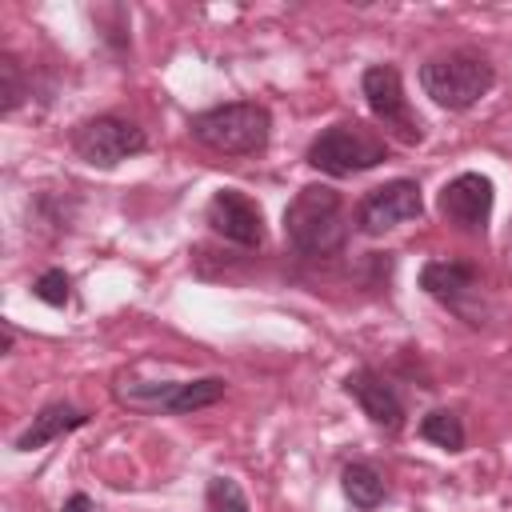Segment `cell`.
Here are the masks:
<instances>
[{"label": "cell", "instance_id": "1", "mask_svg": "<svg viewBox=\"0 0 512 512\" xmlns=\"http://www.w3.org/2000/svg\"><path fill=\"white\" fill-rule=\"evenodd\" d=\"M284 236L308 260H320V256L340 252L344 240H348V216H344L340 192L328 188V184L300 188L288 200V208H284Z\"/></svg>", "mask_w": 512, "mask_h": 512}, {"label": "cell", "instance_id": "2", "mask_svg": "<svg viewBox=\"0 0 512 512\" xmlns=\"http://www.w3.org/2000/svg\"><path fill=\"white\" fill-rule=\"evenodd\" d=\"M192 136L220 156H256L272 136V116L256 100H232L192 116Z\"/></svg>", "mask_w": 512, "mask_h": 512}, {"label": "cell", "instance_id": "3", "mask_svg": "<svg viewBox=\"0 0 512 512\" xmlns=\"http://www.w3.org/2000/svg\"><path fill=\"white\" fill-rule=\"evenodd\" d=\"M492 80H496L492 64H488L480 52H468V48L432 56V60L420 68V84H424V92H428L440 108H448V112H464V108H472L480 96H488Z\"/></svg>", "mask_w": 512, "mask_h": 512}, {"label": "cell", "instance_id": "4", "mask_svg": "<svg viewBox=\"0 0 512 512\" xmlns=\"http://www.w3.org/2000/svg\"><path fill=\"white\" fill-rule=\"evenodd\" d=\"M380 160H388L384 136H376L372 128H364L356 120L324 128L308 148V164L324 176H356V172L376 168Z\"/></svg>", "mask_w": 512, "mask_h": 512}, {"label": "cell", "instance_id": "5", "mask_svg": "<svg viewBox=\"0 0 512 512\" xmlns=\"http://www.w3.org/2000/svg\"><path fill=\"white\" fill-rule=\"evenodd\" d=\"M224 396V380L220 376H200V380H136V376H120L116 380V400L128 408H144V412H196L208 408Z\"/></svg>", "mask_w": 512, "mask_h": 512}, {"label": "cell", "instance_id": "6", "mask_svg": "<svg viewBox=\"0 0 512 512\" xmlns=\"http://www.w3.org/2000/svg\"><path fill=\"white\" fill-rule=\"evenodd\" d=\"M72 148L84 164H96V168H112L136 152L148 148V136L140 124L124 120V116H92L76 128L72 136Z\"/></svg>", "mask_w": 512, "mask_h": 512}, {"label": "cell", "instance_id": "7", "mask_svg": "<svg viewBox=\"0 0 512 512\" xmlns=\"http://www.w3.org/2000/svg\"><path fill=\"white\" fill-rule=\"evenodd\" d=\"M360 88H364V100H368L372 116H376L392 136H400L404 144H420L424 128H420L416 112L408 108V96H404L400 72H396L392 64H372V68L364 72Z\"/></svg>", "mask_w": 512, "mask_h": 512}, {"label": "cell", "instance_id": "8", "mask_svg": "<svg viewBox=\"0 0 512 512\" xmlns=\"http://www.w3.org/2000/svg\"><path fill=\"white\" fill-rule=\"evenodd\" d=\"M420 212H424L420 184H416V180H388V184L372 188V192L360 200L356 224H360V232L380 236V232H388V228H396V224L416 220Z\"/></svg>", "mask_w": 512, "mask_h": 512}, {"label": "cell", "instance_id": "9", "mask_svg": "<svg viewBox=\"0 0 512 512\" xmlns=\"http://www.w3.org/2000/svg\"><path fill=\"white\" fill-rule=\"evenodd\" d=\"M492 180L480 172H460L456 180H448L440 188V216L464 232H484L488 216H492Z\"/></svg>", "mask_w": 512, "mask_h": 512}, {"label": "cell", "instance_id": "10", "mask_svg": "<svg viewBox=\"0 0 512 512\" xmlns=\"http://www.w3.org/2000/svg\"><path fill=\"white\" fill-rule=\"evenodd\" d=\"M204 216H208L212 232L224 236V240H232V244L256 248V244L264 240V216H260V208H256L240 188H220V192L208 200Z\"/></svg>", "mask_w": 512, "mask_h": 512}, {"label": "cell", "instance_id": "11", "mask_svg": "<svg viewBox=\"0 0 512 512\" xmlns=\"http://www.w3.org/2000/svg\"><path fill=\"white\" fill-rule=\"evenodd\" d=\"M344 392L364 408V416H368L372 424H380V428H388V432H396V428L404 424V404H400L396 388H392L384 376H376L372 368L348 372Z\"/></svg>", "mask_w": 512, "mask_h": 512}, {"label": "cell", "instance_id": "12", "mask_svg": "<svg viewBox=\"0 0 512 512\" xmlns=\"http://www.w3.org/2000/svg\"><path fill=\"white\" fill-rule=\"evenodd\" d=\"M420 288L428 296H436L440 304L464 312V296H472L480 288V276L472 264H460V260H432L420 268Z\"/></svg>", "mask_w": 512, "mask_h": 512}, {"label": "cell", "instance_id": "13", "mask_svg": "<svg viewBox=\"0 0 512 512\" xmlns=\"http://www.w3.org/2000/svg\"><path fill=\"white\" fill-rule=\"evenodd\" d=\"M84 420H88V416H84L80 408H72V404H48V408H40V412L32 416V424L16 436V448H20V452H36V448L52 444L56 436L80 428Z\"/></svg>", "mask_w": 512, "mask_h": 512}, {"label": "cell", "instance_id": "14", "mask_svg": "<svg viewBox=\"0 0 512 512\" xmlns=\"http://www.w3.org/2000/svg\"><path fill=\"white\" fill-rule=\"evenodd\" d=\"M340 484H344V496L356 504V508H376L380 500H384V476L372 468V464H348L344 472H340Z\"/></svg>", "mask_w": 512, "mask_h": 512}, {"label": "cell", "instance_id": "15", "mask_svg": "<svg viewBox=\"0 0 512 512\" xmlns=\"http://www.w3.org/2000/svg\"><path fill=\"white\" fill-rule=\"evenodd\" d=\"M420 436H424L428 444L444 448V452H460V448H464V424H460V416L448 412V408L428 412V416L420 420Z\"/></svg>", "mask_w": 512, "mask_h": 512}, {"label": "cell", "instance_id": "16", "mask_svg": "<svg viewBox=\"0 0 512 512\" xmlns=\"http://www.w3.org/2000/svg\"><path fill=\"white\" fill-rule=\"evenodd\" d=\"M204 500H208V512H248V496L232 476H212Z\"/></svg>", "mask_w": 512, "mask_h": 512}, {"label": "cell", "instance_id": "17", "mask_svg": "<svg viewBox=\"0 0 512 512\" xmlns=\"http://www.w3.org/2000/svg\"><path fill=\"white\" fill-rule=\"evenodd\" d=\"M0 108L4 112H16V104L24 100V72H20V64H16V56H0Z\"/></svg>", "mask_w": 512, "mask_h": 512}, {"label": "cell", "instance_id": "18", "mask_svg": "<svg viewBox=\"0 0 512 512\" xmlns=\"http://www.w3.org/2000/svg\"><path fill=\"white\" fill-rule=\"evenodd\" d=\"M32 292H36L44 304H52V308H64V304H68V296H72V292H68V276H64L60 268H48V272L36 280V288H32Z\"/></svg>", "mask_w": 512, "mask_h": 512}, {"label": "cell", "instance_id": "19", "mask_svg": "<svg viewBox=\"0 0 512 512\" xmlns=\"http://www.w3.org/2000/svg\"><path fill=\"white\" fill-rule=\"evenodd\" d=\"M88 508H92V500H88L84 492H76V496L64 504V512H88Z\"/></svg>", "mask_w": 512, "mask_h": 512}]
</instances>
